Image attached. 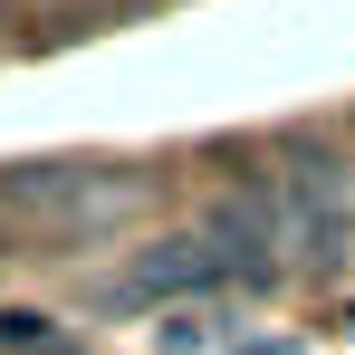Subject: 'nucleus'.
<instances>
[{
    "mask_svg": "<svg viewBox=\"0 0 355 355\" xmlns=\"http://www.w3.org/2000/svg\"><path fill=\"white\" fill-rule=\"evenodd\" d=\"M29 355H87V346H77V336H49V346H29Z\"/></svg>",
    "mask_w": 355,
    "mask_h": 355,
    "instance_id": "nucleus-4",
    "label": "nucleus"
},
{
    "mask_svg": "<svg viewBox=\"0 0 355 355\" xmlns=\"http://www.w3.org/2000/svg\"><path fill=\"white\" fill-rule=\"evenodd\" d=\"M221 346H240V336L211 317V307H182V317L154 327V355H221Z\"/></svg>",
    "mask_w": 355,
    "mask_h": 355,
    "instance_id": "nucleus-3",
    "label": "nucleus"
},
{
    "mask_svg": "<svg viewBox=\"0 0 355 355\" xmlns=\"http://www.w3.org/2000/svg\"><path fill=\"white\" fill-rule=\"evenodd\" d=\"M336 327H346V336H355V307H336Z\"/></svg>",
    "mask_w": 355,
    "mask_h": 355,
    "instance_id": "nucleus-5",
    "label": "nucleus"
},
{
    "mask_svg": "<svg viewBox=\"0 0 355 355\" xmlns=\"http://www.w3.org/2000/svg\"><path fill=\"white\" fill-rule=\"evenodd\" d=\"M269 211H279V250H288V259H336L355 240V211H346L336 164H288V173L269 182Z\"/></svg>",
    "mask_w": 355,
    "mask_h": 355,
    "instance_id": "nucleus-1",
    "label": "nucleus"
},
{
    "mask_svg": "<svg viewBox=\"0 0 355 355\" xmlns=\"http://www.w3.org/2000/svg\"><path fill=\"white\" fill-rule=\"evenodd\" d=\"M231 269H240V259L221 250V240H154V250L116 279V297H125V307H135V297H202V288H221Z\"/></svg>",
    "mask_w": 355,
    "mask_h": 355,
    "instance_id": "nucleus-2",
    "label": "nucleus"
}]
</instances>
